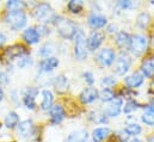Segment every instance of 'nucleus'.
Returning a JSON list of instances; mask_svg holds the SVG:
<instances>
[{
    "mask_svg": "<svg viewBox=\"0 0 154 142\" xmlns=\"http://www.w3.org/2000/svg\"><path fill=\"white\" fill-rule=\"evenodd\" d=\"M141 119H142V122H143L145 124H147V125H154V112L148 110L146 113L142 115Z\"/></svg>",
    "mask_w": 154,
    "mask_h": 142,
    "instance_id": "nucleus-30",
    "label": "nucleus"
},
{
    "mask_svg": "<svg viewBox=\"0 0 154 142\" xmlns=\"http://www.w3.org/2000/svg\"><path fill=\"white\" fill-rule=\"evenodd\" d=\"M121 110H122V99L116 98L114 100H111L104 109V115L108 117H117Z\"/></svg>",
    "mask_w": 154,
    "mask_h": 142,
    "instance_id": "nucleus-8",
    "label": "nucleus"
},
{
    "mask_svg": "<svg viewBox=\"0 0 154 142\" xmlns=\"http://www.w3.org/2000/svg\"><path fill=\"white\" fill-rule=\"evenodd\" d=\"M125 133L127 134H129V135H139L140 133H141V127L139 125V124H136V123H131V124H128L127 127H125Z\"/></svg>",
    "mask_w": 154,
    "mask_h": 142,
    "instance_id": "nucleus-28",
    "label": "nucleus"
},
{
    "mask_svg": "<svg viewBox=\"0 0 154 142\" xmlns=\"http://www.w3.org/2000/svg\"><path fill=\"white\" fill-rule=\"evenodd\" d=\"M23 38L28 44H35L39 41V32L36 28H28L24 34H23Z\"/></svg>",
    "mask_w": 154,
    "mask_h": 142,
    "instance_id": "nucleus-17",
    "label": "nucleus"
},
{
    "mask_svg": "<svg viewBox=\"0 0 154 142\" xmlns=\"http://www.w3.org/2000/svg\"><path fill=\"white\" fill-rule=\"evenodd\" d=\"M26 49L25 47H23L22 44H14L12 47H8L6 50H5V56L8 59V60H13L16 57H22L26 54Z\"/></svg>",
    "mask_w": 154,
    "mask_h": 142,
    "instance_id": "nucleus-9",
    "label": "nucleus"
},
{
    "mask_svg": "<svg viewBox=\"0 0 154 142\" xmlns=\"http://www.w3.org/2000/svg\"><path fill=\"white\" fill-rule=\"evenodd\" d=\"M5 22L11 26L12 30H19L26 24V14L23 10L7 11L5 16Z\"/></svg>",
    "mask_w": 154,
    "mask_h": 142,
    "instance_id": "nucleus-2",
    "label": "nucleus"
},
{
    "mask_svg": "<svg viewBox=\"0 0 154 142\" xmlns=\"http://www.w3.org/2000/svg\"><path fill=\"white\" fill-rule=\"evenodd\" d=\"M110 129L109 128H97L93 130L92 133V136H93V140L94 142H102L103 140H105L109 135H110Z\"/></svg>",
    "mask_w": 154,
    "mask_h": 142,
    "instance_id": "nucleus-21",
    "label": "nucleus"
},
{
    "mask_svg": "<svg viewBox=\"0 0 154 142\" xmlns=\"http://www.w3.org/2000/svg\"><path fill=\"white\" fill-rule=\"evenodd\" d=\"M124 81H125L128 87L135 88V87H139L143 84V75H141L140 73H133V74L128 75Z\"/></svg>",
    "mask_w": 154,
    "mask_h": 142,
    "instance_id": "nucleus-16",
    "label": "nucleus"
},
{
    "mask_svg": "<svg viewBox=\"0 0 154 142\" xmlns=\"http://www.w3.org/2000/svg\"><path fill=\"white\" fill-rule=\"evenodd\" d=\"M5 41H6V37L4 34H0V45H2L4 43H5Z\"/></svg>",
    "mask_w": 154,
    "mask_h": 142,
    "instance_id": "nucleus-39",
    "label": "nucleus"
},
{
    "mask_svg": "<svg viewBox=\"0 0 154 142\" xmlns=\"http://www.w3.org/2000/svg\"><path fill=\"white\" fill-rule=\"evenodd\" d=\"M53 51H54L53 45L47 43V44H44V45L41 48V50H39V55H41V56H44V57H49V55H50Z\"/></svg>",
    "mask_w": 154,
    "mask_h": 142,
    "instance_id": "nucleus-32",
    "label": "nucleus"
},
{
    "mask_svg": "<svg viewBox=\"0 0 154 142\" xmlns=\"http://www.w3.org/2000/svg\"><path fill=\"white\" fill-rule=\"evenodd\" d=\"M99 97H100V99H102L103 102H111V100L115 99V93H114V91L110 90V88H104V90H102V92L99 93Z\"/></svg>",
    "mask_w": 154,
    "mask_h": 142,
    "instance_id": "nucleus-27",
    "label": "nucleus"
},
{
    "mask_svg": "<svg viewBox=\"0 0 154 142\" xmlns=\"http://www.w3.org/2000/svg\"><path fill=\"white\" fill-rule=\"evenodd\" d=\"M118 5L123 8V10H127V8H130V7H133V2L131 1H119L118 2Z\"/></svg>",
    "mask_w": 154,
    "mask_h": 142,
    "instance_id": "nucleus-37",
    "label": "nucleus"
},
{
    "mask_svg": "<svg viewBox=\"0 0 154 142\" xmlns=\"http://www.w3.org/2000/svg\"><path fill=\"white\" fill-rule=\"evenodd\" d=\"M38 94V88L36 87H28L24 97H23V102L25 104V106L28 109H35L36 107V103H35V97Z\"/></svg>",
    "mask_w": 154,
    "mask_h": 142,
    "instance_id": "nucleus-11",
    "label": "nucleus"
},
{
    "mask_svg": "<svg viewBox=\"0 0 154 142\" xmlns=\"http://www.w3.org/2000/svg\"><path fill=\"white\" fill-rule=\"evenodd\" d=\"M4 98V92H2V90H1V87H0V100Z\"/></svg>",
    "mask_w": 154,
    "mask_h": 142,
    "instance_id": "nucleus-40",
    "label": "nucleus"
},
{
    "mask_svg": "<svg viewBox=\"0 0 154 142\" xmlns=\"http://www.w3.org/2000/svg\"><path fill=\"white\" fill-rule=\"evenodd\" d=\"M57 66H59V60L54 56H49V57H45L41 61L39 69L43 73H49V72L54 71Z\"/></svg>",
    "mask_w": 154,
    "mask_h": 142,
    "instance_id": "nucleus-14",
    "label": "nucleus"
},
{
    "mask_svg": "<svg viewBox=\"0 0 154 142\" xmlns=\"http://www.w3.org/2000/svg\"><path fill=\"white\" fill-rule=\"evenodd\" d=\"M34 16L36 19H38L41 22H51L54 20L56 17H55V13L53 11V8L50 7L49 4H38L35 10H34Z\"/></svg>",
    "mask_w": 154,
    "mask_h": 142,
    "instance_id": "nucleus-3",
    "label": "nucleus"
},
{
    "mask_svg": "<svg viewBox=\"0 0 154 142\" xmlns=\"http://www.w3.org/2000/svg\"><path fill=\"white\" fill-rule=\"evenodd\" d=\"M116 59V54L115 51L110 48H105L103 49L98 56H97V61L103 66V67H108V66H111L114 62H115Z\"/></svg>",
    "mask_w": 154,
    "mask_h": 142,
    "instance_id": "nucleus-7",
    "label": "nucleus"
},
{
    "mask_svg": "<svg viewBox=\"0 0 154 142\" xmlns=\"http://www.w3.org/2000/svg\"><path fill=\"white\" fill-rule=\"evenodd\" d=\"M34 130H35V125L31 119H25L20 122L18 125V135L24 139L31 136L34 134Z\"/></svg>",
    "mask_w": 154,
    "mask_h": 142,
    "instance_id": "nucleus-10",
    "label": "nucleus"
},
{
    "mask_svg": "<svg viewBox=\"0 0 154 142\" xmlns=\"http://www.w3.org/2000/svg\"><path fill=\"white\" fill-rule=\"evenodd\" d=\"M116 43H117L118 47L124 48L128 44H130V36L128 35L127 32H124V31H121L116 37Z\"/></svg>",
    "mask_w": 154,
    "mask_h": 142,
    "instance_id": "nucleus-26",
    "label": "nucleus"
},
{
    "mask_svg": "<svg viewBox=\"0 0 154 142\" xmlns=\"http://www.w3.org/2000/svg\"><path fill=\"white\" fill-rule=\"evenodd\" d=\"M131 65V59L129 55H127L125 53H122L119 55V57L116 60L115 66H114V72L117 75H124L127 72L129 71Z\"/></svg>",
    "mask_w": 154,
    "mask_h": 142,
    "instance_id": "nucleus-6",
    "label": "nucleus"
},
{
    "mask_svg": "<svg viewBox=\"0 0 154 142\" xmlns=\"http://www.w3.org/2000/svg\"><path fill=\"white\" fill-rule=\"evenodd\" d=\"M8 81V78L5 73H0V84H6Z\"/></svg>",
    "mask_w": 154,
    "mask_h": 142,
    "instance_id": "nucleus-38",
    "label": "nucleus"
},
{
    "mask_svg": "<svg viewBox=\"0 0 154 142\" xmlns=\"http://www.w3.org/2000/svg\"><path fill=\"white\" fill-rule=\"evenodd\" d=\"M42 102H41V107L42 110H49L51 109V105H53V93L49 91V90H44L42 92Z\"/></svg>",
    "mask_w": 154,
    "mask_h": 142,
    "instance_id": "nucleus-22",
    "label": "nucleus"
},
{
    "mask_svg": "<svg viewBox=\"0 0 154 142\" xmlns=\"http://www.w3.org/2000/svg\"><path fill=\"white\" fill-rule=\"evenodd\" d=\"M98 97V91L94 87H86L79 96L80 100L82 104H88L92 103L93 100H96Z\"/></svg>",
    "mask_w": 154,
    "mask_h": 142,
    "instance_id": "nucleus-13",
    "label": "nucleus"
},
{
    "mask_svg": "<svg viewBox=\"0 0 154 142\" xmlns=\"http://www.w3.org/2000/svg\"><path fill=\"white\" fill-rule=\"evenodd\" d=\"M88 140V133L84 129L81 130H77L74 133H72L68 137L66 142H87Z\"/></svg>",
    "mask_w": 154,
    "mask_h": 142,
    "instance_id": "nucleus-19",
    "label": "nucleus"
},
{
    "mask_svg": "<svg viewBox=\"0 0 154 142\" xmlns=\"http://www.w3.org/2000/svg\"><path fill=\"white\" fill-rule=\"evenodd\" d=\"M50 118L54 124H59L65 118V110L61 105H54L50 109Z\"/></svg>",
    "mask_w": 154,
    "mask_h": 142,
    "instance_id": "nucleus-18",
    "label": "nucleus"
},
{
    "mask_svg": "<svg viewBox=\"0 0 154 142\" xmlns=\"http://www.w3.org/2000/svg\"><path fill=\"white\" fill-rule=\"evenodd\" d=\"M31 63V59L30 57H28V56H22V57H19V60H18V62H17V65H18V67L19 68H24V67H26L28 65H30Z\"/></svg>",
    "mask_w": 154,
    "mask_h": 142,
    "instance_id": "nucleus-34",
    "label": "nucleus"
},
{
    "mask_svg": "<svg viewBox=\"0 0 154 142\" xmlns=\"http://www.w3.org/2000/svg\"><path fill=\"white\" fill-rule=\"evenodd\" d=\"M18 122H19V116L13 111L8 112L7 116L5 117V125L7 128H10V129L14 128L16 125H18Z\"/></svg>",
    "mask_w": 154,
    "mask_h": 142,
    "instance_id": "nucleus-23",
    "label": "nucleus"
},
{
    "mask_svg": "<svg viewBox=\"0 0 154 142\" xmlns=\"http://www.w3.org/2000/svg\"><path fill=\"white\" fill-rule=\"evenodd\" d=\"M54 86H55V90L56 92L59 93H65L67 90H68V80L65 75H59L56 76L55 79V82H54Z\"/></svg>",
    "mask_w": 154,
    "mask_h": 142,
    "instance_id": "nucleus-20",
    "label": "nucleus"
},
{
    "mask_svg": "<svg viewBox=\"0 0 154 142\" xmlns=\"http://www.w3.org/2000/svg\"><path fill=\"white\" fill-rule=\"evenodd\" d=\"M82 1H75V0H72L68 2V10L72 12V13H79L81 10H82Z\"/></svg>",
    "mask_w": 154,
    "mask_h": 142,
    "instance_id": "nucleus-29",
    "label": "nucleus"
},
{
    "mask_svg": "<svg viewBox=\"0 0 154 142\" xmlns=\"http://www.w3.org/2000/svg\"><path fill=\"white\" fill-rule=\"evenodd\" d=\"M147 44H148V41H147L146 36L134 35L130 38V44L129 45H130V49L134 54L140 55L147 49Z\"/></svg>",
    "mask_w": 154,
    "mask_h": 142,
    "instance_id": "nucleus-5",
    "label": "nucleus"
},
{
    "mask_svg": "<svg viewBox=\"0 0 154 142\" xmlns=\"http://www.w3.org/2000/svg\"><path fill=\"white\" fill-rule=\"evenodd\" d=\"M151 23V16L147 12H142L139 14L137 19H136V25L140 29H146Z\"/></svg>",
    "mask_w": 154,
    "mask_h": 142,
    "instance_id": "nucleus-24",
    "label": "nucleus"
},
{
    "mask_svg": "<svg viewBox=\"0 0 154 142\" xmlns=\"http://www.w3.org/2000/svg\"><path fill=\"white\" fill-rule=\"evenodd\" d=\"M141 71L145 76L147 78H153L154 76V63L152 61L147 60L141 65Z\"/></svg>",
    "mask_w": 154,
    "mask_h": 142,
    "instance_id": "nucleus-25",
    "label": "nucleus"
},
{
    "mask_svg": "<svg viewBox=\"0 0 154 142\" xmlns=\"http://www.w3.org/2000/svg\"><path fill=\"white\" fill-rule=\"evenodd\" d=\"M104 34L103 32H99V31H96V32H92L91 36L87 38V48L90 50H96L99 48V45L103 43L104 41Z\"/></svg>",
    "mask_w": 154,
    "mask_h": 142,
    "instance_id": "nucleus-12",
    "label": "nucleus"
},
{
    "mask_svg": "<svg viewBox=\"0 0 154 142\" xmlns=\"http://www.w3.org/2000/svg\"><path fill=\"white\" fill-rule=\"evenodd\" d=\"M140 107L139 105V103H136L135 100H129L125 105H124V112L125 113H129V112H131V111H135V110H137Z\"/></svg>",
    "mask_w": 154,
    "mask_h": 142,
    "instance_id": "nucleus-33",
    "label": "nucleus"
},
{
    "mask_svg": "<svg viewBox=\"0 0 154 142\" xmlns=\"http://www.w3.org/2000/svg\"><path fill=\"white\" fill-rule=\"evenodd\" d=\"M74 55L79 61H82L87 57V43L86 37L82 31L78 30L75 35V45H74Z\"/></svg>",
    "mask_w": 154,
    "mask_h": 142,
    "instance_id": "nucleus-4",
    "label": "nucleus"
},
{
    "mask_svg": "<svg viewBox=\"0 0 154 142\" xmlns=\"http://www.w3.org/2000/svg\"><path fill=\"white\" fill-rule=\"evenodd\" d=\"M88 25L92 29H100L106 25V18L102 14H91L88 17Z\"/></svg>",
    "mask_w": 154,
    "mask_h": 142,
    "instance_id": "nucleus-15",
    "label": "nucleus"
},
{
    "mask_svg": "<svg viewBox=\"0 0 154 142\" xmlns=\"http://www.w3.org/2000/svg\"><path fill=\"white\" fill-rule=\"evenodd\" d=\"M148 142H154V136L153 137H149V139H148Z\"/></svg>",
    "mask_w": 154,
    "mask_h": 142,
    "instance_id": "nucleus-42",
    "label": "nucleus"
},
{
    "mask_svg": "<svg viewBox=\"0 0 154 142\" xmlns=\"http://www.w3.org/2000/svg\"><path fill=\"white\" fill-rule=\"evenodd\" d=\"M84 78H85V81L88 84V85H92L94 82V79H93V74L91 72H85L84 73Z\"/></svg>",
    "mask_w": 154,
    "mask_h": 142,
    "instance_id": "nucleus-36",
    "label": "nucleus"
},
{
    "mask_svg": "<svg viewBox=\"0 0 154 142\" xmlns=\"http://www.w3.org/2000/svg\"><path fill=\"white\" fill-rule=\"evenodd\" d=\"M102 84H103V85H105V86H106V88H108L109 86L115 85L116 79H115V78H112V76H105V78L102 80Z\"/></svg>",
    "mask_w": 154,
    "mask_h": 142,
    "instance_id": "nucleus-35",
    "label": "nucleus"
},
{
    "mask_svg": "<svg viewBox=\"0 0 154 142\" xmlns=\"http://www.w3.org/2000/svg\"><path fill=\"white\" fill-rule=\"evenodd\" d=\"M55 25L57 28L59 34L66 39H72L73 37H75L78 32L77 25L71 20V19H66L63 17H57L55 18Z\"/></svg>",
    "mask_w": 154,
    "mask_h": 142,
    "instance_id": "nucleus-1",
    "label": "nucleus"
},
{
    "mask_svg": "<svg viewBox=\"0 0 154 142\" xmlns=\"http://www.w3.org/2000/svg\"><path fill=\"white\" fill-rule=\"evenodd\" d=\"M7 7H8V11H17V10H23L24 7V4L22 1H16V0H11V1H7Z\"/></svg>",
    "mask_w": 154,
    "mask_h": 142,
    "instance_id": "nucleus-31",
    "label": "nucleus"
},
{
    "mask_svg": "<svg viewBox=\"0 0 154 142\" xmlns=\"http://www.w3.org/2000/svg\"><path fill=\"white\" fill-rule=\"evenodd\" d=\"M128 142H142L141 140H139V139H133V140H130V141Z\"/></svg>",
    "mask_w": 154,
    "mask_h": 142,
    "instance_id": "nucleus-41",
    "label": "nucleus"
}]
</instances>
